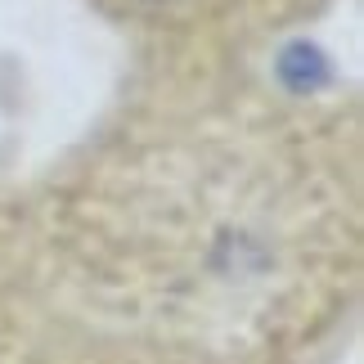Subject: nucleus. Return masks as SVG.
Listing matches in <instances>:
<instances>
[{
  "label": "nucleus",
  "instance_id": "1",
  "mask_svg": "<svg viewBox=\"0 0 364 364\" xmlns=\"http://www.w3.org/2000/svg\"><path fill=\"white\" fill-rule=\"evenodd\" d=\"M279 77H284L288 90L306 95V90H315L328 73H324V59H319V50H311V46H292V50H284V59H279Z\"/></svg>",
  "mask_w": 364,
  "mask_h": 364
}]
</instances>
